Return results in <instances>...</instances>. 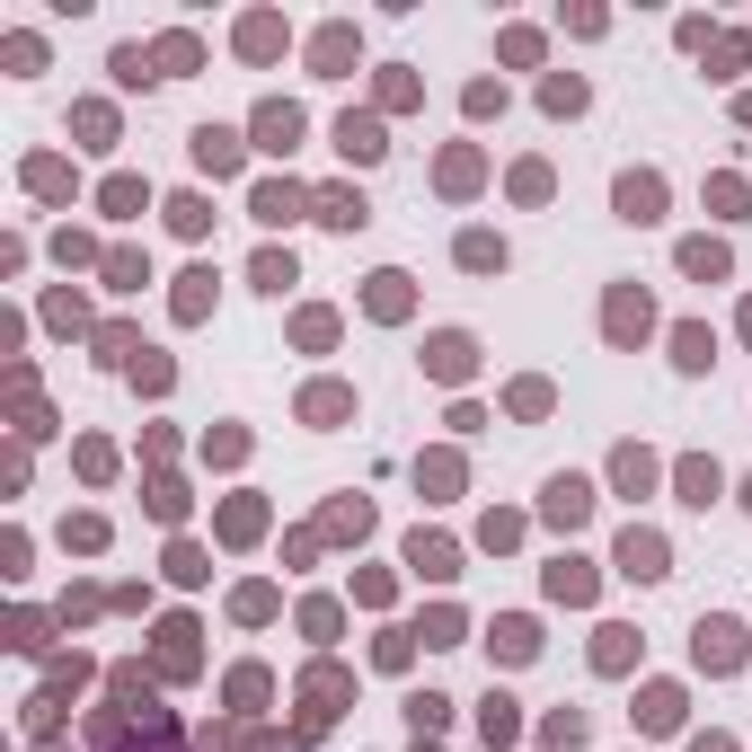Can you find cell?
Segmentation results:
<instances>
[{"label":"cell","mask_w":752,"mask_h":752,"mask_svg":"<svg viewBox=\"0 0 752 752\" xmlns=\"http://www.w3.org/2000/svg\"><path fill=\"white\" fill-rule=\"evenodd\" d=\"M407 717H417V735H434V726L452 717V700H443V691H417V700H407Z\"/></svg>","instance_id":"cell-31"},{"label":"cell","mask_w":752,"mask_h":752,"mask_svg":"<svg viewBox=\"0 0 752 752\" xmlns=\"http://www.w3.org/2000/svg\"><path fill=\"white\" fill-rule=\"evenodd\" d=\"M407 558H417V576H452V540H426L417 531V540H407Z\"/></svg>","instance_id":"cell-24"},{"label":"cell","mask_w":752,"mask_h":752,"mask_svg":"<svg viewBox=\"0 0 752 752\" xmlns=\"http://www.w3.org/2000/svg\"><path fill=\"white\" fill-rule=\"evenodd\" d=\"M691 752H735V743H726V735H700V743H691Z\"/></svg>","instance_id":"cell-44"},{"label":"cell","mask_w":752,"mask_h":752,"mask_svg":"<svg viewBox=\"0 0 752 752\" xmlns=\"http://www.w3.org/2000/svg\"><path fill=\"white\" fill-rule=\"evenodd\" d=\"M336 151H346V160H363V169H372V160L390 151V143H381V115H336Z\"/></svg>","instance_id":"cell-3"},{"label":"cell","mask_w":752,"mask_h":752,"mask_svg":"<svg viewBox=\"0 0 752 752\" xmlns=\"http://www.w3.org/2000/svg\"><path fill=\"white\" fill-rule=\"evenodd\" d=\"M611 204H620V222H664V177L655 169H629L620 186H611Z\"/></svg>","instance_id":"cell-1"},{"label":"cell","mask_w":752,"mask_h":752,"mask_svg":"<svg viewBox=\"0 0 752 752\" xmlns=\"http://www.w3.org/2000/svg\"><path fill=\"white\" fill-rule=\"evenodd\" d=\"M27 186H36V195H62L72 177H62V160H27Z\"/></svg>","instance_id":"cell-39"},{"label":"cell","mask_w":752,"mask_h":752,"mask_svg":"<svg viewBox=\"0 0 752 752\" xmlns=\"http://www.w3.org/2000/svg\"><path fill=\"white\" fill-rule=\"evenodd\" d=\"M460 266H469V275H496V266H505V239H496V231H460Z\"/></svg>","instance_id":"cell-13"},{"label":"cell","mask_w":752,"mask_h":752,"mask_svg":"<svg viewBox=\"0 0 752 752\" xmlns=\"http://www.w3.org/2000/svg\"><path fill=\"white\" fill-rule=\"evenodd\" d=\"M72 124H81V143H89V151H107V143H115V115H107V107H81Z\"/></svg>","instance_id":"cell-30"},{"label":"cell","mask_w":752,"mask_h":752,"mask_svg":"<svg viewBox=\"0 0 752 752\" xmlns=\"http://www.w3.org/2000/svg\"><path fill=\"white\" fill-rule=\"evenodd\" d=\"M681 275H700V284H726V248H717V239H681Z\"/></svg>","instance_id":"cell-12"},{"label":"cell","mask_w":752,"mask_h":752,"mask_svg":"<svg viewBox=\"0 0 752 752\" xmlns=\"http://www.w3.org/2000/svg\"><path fill=\"white\" fill-rule=\"evenodd\" d=\"M293 143H301V107L266 98V107H257V151H293Z\"/></svg>","instance_id":"cell-2"},{"label":"cell","mask_w":752,"mask_h":752,"mask_svg":"<svg viewBox=\"0 0 752 752\" xmlns=\"http://www.w3.org/2000/svg\"><path fill=\"white\" fill-rule=\"evenodd\" d=\"M629 655H638V638H629V629H602V646H593V664H602V673H620Z\"/></svg>","instance_id":"cell-29"},{"label":"cell","mask_w":752,"mask_h":752,"mask_svg":"<svg viewBox=\"0 0 752 752\" xmlns=\"http://www.w3.org/2000/svg\"><path fill=\"white\" fill-rule=\"evenodd\" d=\"M638 717H646V726H681V691H646Z\"/></svg>","instance_id":"cell-36"},{"label":"cell","mask_w":752,"mask_h":752,"mask_svg":"<svg viewBox=\"0 0 752 752\" xmlns=\"http://www.w3.org/2000/svg\"><path fill=\"white\" fill-rule=\"evenodd\" d=\"M107 213H143V177H107Z\"/></svg>","instance_id":"cell-35"},{"label":"cell","mask_w":752,"mask_h":752,"mask_svg":"<svg viewBox=\"0 0 752 752\" xmlns=\"http://www.w3.org/2000/svg\"><path fill=\"white\" fill-rule=\"evenodd\" d=\"M743 336H752V310H743Z\"/></svg>","instance_id":"cell-46"},{"label":"cell","mask_w":752,"mask_h":752,"mask_svg":"<svg viewBox=\"0 0 752 752\" xmlns=\"http://www.w3.org/2000/svg\"><path fill=\"white\" fill-rule=\"evenodd\" d=\"M743 505H752V488H743Z\"/></svg>","instance_id":"cell-47"},{"label":"cell","mask_w":752,"mask_h":752,"mask_svg":"<svg viewBox=\"0 0 752 752\" xmlns=\"http://www.w3.org/2000/svg\"><path fill=\"white\" fill-rule=\"evenodd\" d=\"M310 62H319V72H346V62H355V27H319Z\"/></svg>","instance_id":"cell-15"},{"label":"cell","mask_w":752,"mask_h":752,"mask_svg":"<svg viewBox=\"0 0 752 752\" xmlns=\"http://www.w3.org/2000/svg\"><path fill=\"white\" fill-rule=\"evenodd\" d=\"M257 284H266V293H284V284H293V257L266 248V257H257Z\"/></svg>","instance_id":"cell-38"},{"label":"cell","mask_w":752,"mask_h":752,"mask_svg":"<svg viewBox=\"0 0 752 752\" xmlns=\"http://www.w3.org/2000/svg\"><path fill=\"white\" fill-rule=\"evenodd\" d=\"M681 496L708 505V496H717V460H681Z\"/></svg>","instance_id":"cell-27"},{"label":"cell","mask_w":752,"mask_h":752,"mask_svg":"<svg viewBox=\"0 0 752 752\" xmlns=\"http://www.w3.org/2000/svg\"><path fill=\"white\" fill-rule=\"evenodd\" d=\"M151 62H160V72H195L204 45H195V36H160V53H151Z\"/></svg>","instance_id":"cell-25"},{"label":"cell","mask_w":752,"mask_h":752,"mask_svg":"<svg viewBox=\"0 0 752 752\" xmlns=\"http://www.w3.org/2000/svg\"><path fill=\"white\" fill-rule=\"evenodd\" d=\"M115 81H124V89H143V81H160V72H151V53H143V45H115Z\"/></svg>","instance_id":"cell-26"},{"label":"cell","mask_w":752,"mask_h":752,"mask_svg":"<svg viewBox=\"0 0 752 752\" xmlns=\"http://www.w3.org/2000/svg\"><path fill=\"white\" fill-rule=\"evenodd\" d=\"M257 522H266L257 505H231V514H222V531H231V540H257Z\"/></svg>","instance_id":"cell-42"},{"label":"cell","mask_w":752,"mask_h":752,"mask_svg":"<svg viewBox=\"0 0 752 752\" xmlns=\"http://www.w3.org/2000/svg\"><path fill=\"white\" fill-rule=\"evenodd\" d=\"M593 514V488H584V478H558V488H550V522H584Z\"/></svg>","instance_id":"cell-14"},{"label":"cell","mask_w":752,"mask_h":752,"mask_svg":"<svg viewBox=\"0 0 752 752\" xmlns=\"http://www.w3.org/2000/svg\"><path fill=\"white\" fill-rule=\"evenodd\" d=\"M301 700H310V717H328L336 700H346V681H336V673H310V681H301Z\"/></svg>","instance_id":"cell-28"},{"label":"cell","mask_w":752,"mask_h":752,"mask_svg":"<svg viewBox=\"0 0 752 752\" xmlns=\"http://www.w3.org/2000/svg\"><path fill=\"white\" fill-rule=\"evenodd\" d=\"M708 355H717V336H708V328H673V363H681V372H700Z\"/></svg>","instance_id":"cell-17"},{"label":"cell","mask_w":752,"mask_h":752,"mask_svg":"<svg viewBox=\"0 0 752 752\" xmlns=\"http://www.w3.org/2000/svg\"><path fill=\"white\" fill-rule=\"evenodd\" d=\"M231 700H239V708H248V700H266V673H257V664H239V673H231Z\"/></svg>","instance_id":"cell-40"},{"label":"cell","mask_w":752,"mask_h":752,"mask_svg":"<svg viewBox=\"0 0 752 752\" xmlns=\"http://www.w3.org/2000/svg\"><path fill=\"white\" fill-rule=\"evenodd\" d=\"M611 469H620V488H638V496H646V478H655V460H646V452H638V443H629V452H620V460H611Z\"/></svg>","instance_id":"cell-34"},{"label":"cell","mask_w":752,"mask_h":752,"mask_svg":"<svg viewBox=\"0 0 752 752\" xmlns=\"http://www.w3.org/2000/svg\"><path fill=\"white\" fill-rule=\"evenodd\" d=\"M620 576H638V584L664 576V540H655V531H629V540H620Z\"/></svg>","instance_id":"cell-6"},{"label":"cell","mask_w":752,"mask_h":752,"mask_svg":"<svg viewBox=\"0 0 752 752\" xmlns=\"http://www.w3.org/2000/svg\"><path fill=\"white\" fill-rule=\"evenodd\" d=\"M426 363H434L443 381H460V372L478 363V346H469V336H460V328H443V336H434V346H426Z\"/></svg>","instance_id":"cell-8"},{"label":"cell","mask_w":752,"mask_h":752,"mask_svg":"<svg viewBox=\"0 0 752 752\" xmlns=\"http://www.w3.org/2000/svg\"><path fill=\"white\" fill-rule=\"evenodd\" d=\"M372 319H407V275H372Z\"/></svg>","instance_id":"cell-21"},{"label":"cell","mask_w":752,"mask_h":752,"mask_svg":"<svg viewBox=\"0 0 752 752\" xmlns=\"http://www.w3.org/2000/svg\"><path fill=\"white\" fill-rule=\"evenodd\" d=\"M469 186H478V151H452L443 160V195H469Z\"/></svg>","instance_id":"cell-33"},{"label":"cell","mask_w":752,"mask_h":752,"mask_svg":"<svg viewBox=\"0 0 752 752\" xmlns=\"http://www.w3.org/2000/svg\"><path fill=\"white\" fill-rule=\"evenodd\" d=\"M550 593H558V602H584V593H593V567H584V558H558V567H550Z\"/></svg>","instance_id":"cell-18"},{"label":"cell","mask_w":752,"mask_h":752,"mask_svg":"<svg viewBox=\"0 0 752 752\" xmlns=\"http://www.w3.org/2000/svg\"><path fill=\"white\" fill-rule=\"evenodd\" d=\"M169 222H177L186 239H204V231H213V204H204V195H177V204H169Z\"/></svg>","instance_id":"cell-20"},{"label":"cell","mask_w":752,"mask_h":752,"mask_svg":"<svg viewBox=\"0 0 752 752\" xmlns=\"http://www.w3.org/2000/svg\"><path fill=\"white\" fill-rule=\"evenodd\" d=\"M488 743H514V700H488Z\"/></svg>","instance_id":"cell-43"},{"label":"cell","mask_w":752,"mask_h":752,"mask_svg":"<svg viewBox=\"0 0 752 752\" xmlns=\"http://www.w3.org/2000/svg\"><path fill=\"white\" fill-rule=\"evenodd\" d=\"M700 664H708V673H735V664H743V629H735V620H700Z\"/></svg>","instance_id":"cell-4"},{"label":"cell","mask_w":752,"mask_h":752,"mask_svg":"<svg viewBox=\"0 0 752 752\" xmlns=\"http://www.w3.org/2000/svg\"><path fill=\"white\" fill-rule=\"evenodd\" d=\"M310 213L336 222V231H355V222H363V195H355V186H319V195H310Z\"/></svg>","instance_id":"cell-9"},{"label":"cell","mask_w":752,"mask_h":752,"mask_svg":"<svg viewBox=\"0 0 752 752\" xmlns=\"http://www.w3.org/2000/svg\"><path fill=\"white\" fill-rule=\"evenodd\" d=\"M602 319H611V336H620V346H629V336H646V328H655L646 293H611V310H602Z\"/></svg>","instance_id":"cell-7"},{"label":"cell","mask_w":752,"mask_h":752,"mask_svg":"<svg viewBox=\"0 0 752 752\" xmlns=\"http://www.w3.org/2000/svg\"><path fill=\"white\" fill-rule=\"evenodd\" d=\"M239 53L248 62H275L284 53V19H239Z\"/></svg>","instance_id":"cell-11"},{"label":"cell","mask_w":752,"mask_h":752,"mask_svg":"<svg viewBox=\"0 0 752 752\" xmlns=\"http://www.w3.org/2000/svg\"><path fill=\"white\" fill-rule=\"evenodd\" d=\"M496 655H505V664H522V655H540V638H531V620H496Z\"/></svg>","instance_id":"cell-23"},{"label":"cell","mask_w":752,"mask_h":752,"mask_svg":"<svg viewBox=\"0 0 752 752\" xmlns=\"http://www.w3.org/2000/svg\"><path fill=\"white\" fill-rule=\"evenodd\" d=\"M514 195H522V204H540V195H550V169H540V160H531V169H514Z\"/></svg>","instance_id":"cell-41"},{"label":"cell","mask_w":752,"mask_h":752,"mask_svg":"<svg viewBox=\"0 0 752 752\" xmlns=\"http://www.w3.org/2000/svg\"><path fill=\"white\" fill-rule=\"evenodd\" d=\"M248 213H257V222H301V213H310V195H301L293 177H275V186H257Z\"/></svg>","instance_id":"cell-5"},{"label":"cell","mask_w":752,"mask_h":752,"mask_svg":"<svg viewBox=\"0 0 752 752\" xmlns=\"http://www.w3.org/2000/svg\"><path fill=\"white\" fill-rule=\"evenodd\" d=\"M186 638H195L186 620H169V629H160V673H186V664H195V646H186Z\"/></svg>","instance_id":"cell-22"},{"label":"cell","mask_w":752,"mask_h":752,"mask_svg":"<svg viewBox=\"0 0 752 752\" xmlns=\"http://www.w3.org/2000/svg\"><path fill=\"white\" fill-rule=\"evenodd\" d=\"M293 336H301V346H328L336 319H328V310H301V319H293Z\"/></svg>","instance_id":"cell-37"},{"label":"cell","mask_w":752,"mask_h":752,"mask_svg":"<svg viewBox=\"0 0 752 752\" xmlns=\"http://www.w3.org/2000/svg\"><path fill=\"white\" fill-rule=\"evenodd\" d=\"M540 98H550V115H576V107H584V81H576V72H558Z\"/></svg>","instance_id":"cell-32"},{"label":"cell","mask_w":752,"mask_h":752,"mask_svg":"<svg viewBox=\"0 0 752 752\" xmlns=\"http://www.w3.org/2000/svg\"><path fill=\"white\" fill-rule=\"evenodd\" d=\"M743 124H752V89H743Z\"/></svg>","instance_id":"cell-45"},{"label":"cell","mask_w":752,"mask_h":752,"mask_svg":"<svg viewBox=\"0 0 752 752\" xmlns=\"http://www.w3.org/2000/svg\"><path fill=\"white\" fill-rule=\"evenodd\" d=\"M346 407H355V398L336 390V381H319V390H301V417H310V426H336V417H346Z\"/></svg>","instance_id":"cell-16"},{"label":"cell","mask_w":752,"mask_h":752,"mask_svg":"<svg viewBox=\"0 0 752 752\" xmlns=\"http://www.w3.org/2000/svg\"><path fill=\"white\" fill-rule=\"evenodd\" d=\"M195 160L213 169V177H231V169H239V133H222V124H204V133H195Z\"/></svg>","instance_id":"cell-10"},{"label":"cell","mask_w":752,"mask_h":752,"mask_svg":"<svg viewBox=\"0 0 752 752\" xmlns=\"http://www.w3.org/2000/svg\"><path fill=\"white\" fill-rule=\"evenodd\" d=\"M204 310H213V275L195 266V275H177V319H204Z\"/></svg>","instance_id":"cell-19"}]
</instances>
